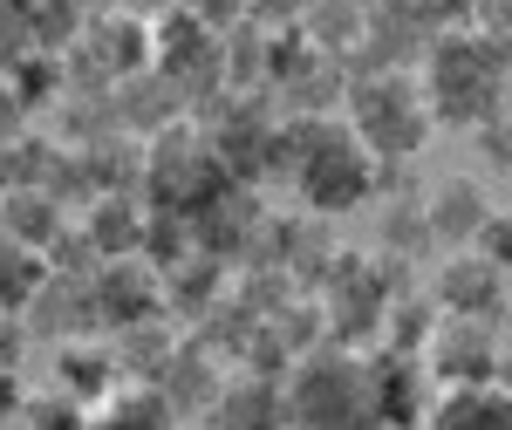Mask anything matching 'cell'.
Here are the masks:
<instances>
[{"label":"cell","instance_id":"18","mask_svg":"<svg viewBox=\"0 0 512 430\" xmlns=\"http://www.w3.org/2000/svg\"><path fill=\"white\" fill-rule=\"evenodd\" d=\"M472 144L485 164H499V171H512V110H499L492 123H478L472 130Z\"/></svg>","mask_w":512,"mask_h":430},{"label":"cell","instance_id":"21","mask_svg":"<svg viewBox=\"0 0 512 430\" xmlns=\"http://www.w3.org/2000/svg\"><path fill=\"white\" fill-rule=\"evenodd\" d=\"M185 14H198L205 28H226V21L246 14V0H185Z\"/></svg>","mask_w":512,"mask_h":430},{"label":"cell","instance_id":"11","mask_svg":"<svg viewBox=\"0 0 512 430\" xmlns=\"http://www.w3.org/2000/svg\"><path fill=\"white\" fill-rule=\"evenodd\" d=\"M89 430H185V417L158 383H117L89 410Z\"/></svg>","mask_w":512,"mask_h":430},{"label":"cell","instance_id":"27","mask_svg":"<svg viewBox=\"0 0 512 430\" xmlns=\"http://www.w3.org/2000/svg\"><path fill=\"white\" fill-rule=\"evenodd\" d=\"M0 198H7V178H0Z\"/></svg>","mask_w":512,"mask_h":430},{"label":"cell","instance_id":"26","mask_svg":"<svg viewBox=\"0 0 512 430\" xmlns=\"http://www.w3.org/2000/svg\"><path fill=\"white\" fill-rule=\"evenodd\" d=\"M506 342H512V308H506Z\"/></svg>","mask_w":512,"mask_h":430},{"label":"cell","instance_id":"16","mask_svg":"<svg viewBox=\"0 0 512 430\" xmlns=\"http://www.w3.org/2000/svg\"><path fill=\"white\" fill-rule=\"evenodd\" d=\"M383 246H390V260H424L437 246L431 233V212H424V198L417 192H396L390 212H383Z\"/></svg>","mask_w":512,"mask_h":430},{"label":"cell","instance_id":"4","mask_svg":"<svg viewBox=\"0 0 512 430\" xmlns=\"http://www.w3.org/2000/svg\"><path fill=\"white\" fill-rule=\"evenodd\" d=\"M499 355H506V328H492V321H451L444 314L424 362H431L437 390H485V383H499Z\"/></svg>","mask_w":512,"mask_h":430},{"label":"cell","instance_id":"9","mask_svg":"<svg viewBox=\"0 0 512 430\" xmlns=\"http://www.w3.org/2000/svg\"><path fill=\"white\" fill-rule=\"evenodd\" d=\"M117 383H130V376H123L117 342H89V335L55 342V390H69L76 403H89V410H96V403L117 390Z\"/></svg>","mask_w":512,"mask_h":430},{"label":"cell","instance_id":"2","mask_svg":"<svg viewBox=\"0 0 512 430\" xmlns=\"http://www.w3.org/2000/svg\"><path fill=\"white\" fill-rule=\"evenodd\" d=\"M287 410L294 430H383L376 396H369V362L349 349H315L287 376Z\"/></svg>","mask_w":512,"mask_h":430},{"label":"cell","instance_id":"14","mask_svg":"<svg viewBox=\"0 0 512 430\" xmlns=\"http://www.w3.org/2000/svg\"><path fill=\"white\" fill-rule=\"evenodd\" d=\"M0 233L14 239V246H48V239L62 233V205H55V192L14 185V192L0 198Z\"/></svg>","mask_w":512,"mask_h":430},{"label":"cell","instance_id":"25","mask_svg":"<svg viewBox=\"0 0 512 430\" xmlns=\"http://www.w3.org/2000/svg\"><path fill=\"white\" fill-rule=\"evenodd\" d=\"M185 430H212V424H205V417H192V424H185Z\"/></svg>","mask_w":512,"mask_h":430},{"label":"cell","instance_id":"7","mask_svg":"<svg viewBox=\"0 0 512 430\" xmlns=\"http://www.w3.org/2000/svg\"><path fill=\"white\" fill-rule=\"evenodd\" d=\"M205 424L212 430H294L287 383L280 376H260V369H239V376H226V390L205 410Z\"/></svg>","mask_w":512,"mask_h":430},{"label":"cell","instance_id":"17","mask_svg":"<svg viewBox=\"0 0 512 430\" xmlns=\"http://www.w3.org/2000/svg\"><path fill=\"white\" fill-rule=\"evenodd\" d=\"M21 424L28 430H89V403H76L69 390H28Z\"/></svg>","mask_w":512,"mask_h":430},{"label":"cell","instance_id":"10","mask_svg":"<svg viewBox=\"0 0 512 430\" xmlns=\"http://www.w3.org/2000/svg\"><path fill=\"white\" fill-rule=\"evenodd\" d=\"M158 390L178 403V417H205V410L219 403V390H226V376H219V362L205 355V342H178L171 362L158 369Z\"/></svg>","mask_w":512,"mask_h":430},{"label":"cell","instance_id":"13","mask_svg":"<svg viewBox=\"0 0 512 430\" xmlns=\"http://www.w3.org/2000/svg\"><path fill=\"white\" fill-rule=\"evenodd\" d=\"M424 430H512V390L485 383V390H444Z\"/></svg>","mask_w":512,"mask_h":430},{"label":"cell","instance_id":"15","mask_svg":"<svg viewBox=\"0 0 512 430\" xmlns=\"http://www.w3.org/2000/svg\"><path fill=\"white\" fill-rule=\"evenodd\" d=\"M41 287H48V260H41L35 246H14V239L0 233V314H28Z\"/></svg>","mask_w":512,"mask_h":430},{"label":"cell","instance_id":"5","mask_svg":"<svg viewBox=\"0 0 512 430\" xmlns=\"http://www.w3.org/2000/svg\"><path fill=\"white\" fill-rule=\"evenodd\" d=\"M369 362V396H376V417H383V430H417L431 424L437 410V376L424 355H403V349H376L362 355Z\"/></svg>","mask_w":512,"mask_h":430},{"label":"cell","instance_id":"1","mask_svg":"<svg viewBox=\"0 0 512 430\" xmlns=\"http://www.w3.org/2000/svg\"><path fill=\"white\" fill-rule=\"evenodd\" d=\"M506 62H512V35H444L431 48V117L437 123H492L506 110Z\"/></svg>","mask_w":512,"mask_h":430},{"label":"cell","instance_id":"12","mask_svg":"<svg viewBox=\"0 0 512 430\" xmlns=\"http://www.w3.org/2000/svg\"><path fill=\"white\" fill-rule=\"evenodd\" d=\"M89 246L103 253V260H137V246H144V233H151V212L137 205V198H96L89 205Z\"/></svg>","mask_w":512,"mask_h":430},{"label":"cell","instance_id":"23","mask_svg":"<svg viewBox=\"0 0 512 430\" xmlns=\"http://www.w3.org/2000/svg\"><path fill=\"white\" fill-rule=\"evenodd\" d=\"M21 403H28V390H21V369H0V424H7V417H21Z\"/></svg>","mask_w":512,"mask_h":430},{"label":"cell","instance_id":"20","mask_svg":"<svg viewBox=\"0 0 512 430\" xmlns=\"http://www.w3.org/2000/svg\"><path fill=\"white\" fill-rule=\"evenodd\" d=\"M35 342V328H28V314H0V369H21V355Z\"/></svg>","mask_w":512,"mask_h":430},{"label":"cell","instance_id":"8","mask_svg":"<svg viewBox=\"0 0 512 430\" xmlns=\"http://www.w3.org/2000/svg\"><path fill=\"white\" fill-rule=\"evenodd\" d=\"M424 212H431V233H437V246L465 253V246H472V239L485 233V219H492L499 205H492V192H485L478 178L451 171V178H437L431 192H424Z\"/></svg>","mask_w":512,"mask_h":430},{"label":"cell","instance_id":"24","mask_svg":"<svg viewBox=\"0 0 512 430\" xmlns=\"http://www.w3.org/2000/svg\"><path fill=\"white\" fill-rule=\"evenodd\" d=\"M499 390H512V342H506V355H499Z\"/></svg>","mask_w":512,"mask_h":430},{"label":"cell","instance_id":"19","mask_svg":"<svg viewBox=\"0 0 512 430\" xmlns=\"http://www.w3.org/2000/svg\"><path fill=\"white\" fill-rule=\"evenodd\" d=\"M472 253H485L499 274H512V212H492V219H485V233L472 239Z\"/></svg>","mask_w":512,"mask_h":430},{"label":"cell","instance_id":"3","mask_svg":"<svg viewBox=\"0 0 512 430\" xmlns=\"http://www.w3.org/2000/svg\"><path fill=\"white\" fill-rule=\"evenodd\" d=\"M349 123L383 164H403V157L424 151V137H431L437 117H431V96H424L417 82L383 69V76H362L349 89Z\"/></svg>","mask_w":512,"mask_h":430},{"label":"cell","instance_id":"22","mask_svg":"<svg viewBox=\"0 0 512 430\" xmlns=\"http://www.w3.org/2000/svg\"><path fill=\"white\" fill-rule=\"evenodd\" d=\"M21 117H28V103H21V96H14V89L0 82V151H7V144L21 137Z\"/></svg>","mask_w":512,"mask_h":430},{"label":"cell","instance_id":"6","mask_svg":"<svg viewBox=\"0 0 512 430\" xmlns=\"http://www.w3.org/2000/svg\"><path fill=\"white\" fill-rule=\"evenodd\" d=\"M431 301L437 314H451V321H492V328H506V274L485 260V253H444V267L431 274Z\"/></svg>","mask_w":512,"mask_h":430}]
</instances>
